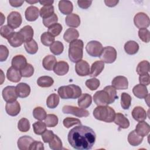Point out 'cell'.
<instances>
[{"mask_svg": "<svg viewBox=\"0 0 150 150\" xmlns=\"http://www.w3.org/2000/svg\"><path fill=\"white\" fill-rule=\"evenodd\" d=\"M96 135L89 127L80 125L69 132L67 139L70 145L77 150L91 149L95 144Z\"/></svg>", "mask_w": 150, "mask_h": 150, "instance_id": "cell-1", "label": "cell"}, {"mask_svg": "<svg viewBox=\"0 0 150 150\" xmlns=\"http://www.w3.org/2000/svg\"><path fill=\"white\" fill-rule=\"evenodd\" d=\"M115 115L114 110L108 105L97 106L93 111V116L96 119L105 122H112Z\"/></svg>", "mask_w": 150, "mask_h": 150, "instance_id": "cell-2", "label": "cell"}, {"mask_svg": "<svg viewBox=\"0 0 150 150\" xmlns=\"http://www.w3.org/2000/svg\"><path fill=\"white\" fill-rule=\"evenodd\" d=\"M84 43L82 40L76 39L69 43V57L70 61L77 63L81 60L83 56Z\"/></svg>", "mask_w": 150, "mask_h": 150, "instance_id": "cell-3", "label": "cell"}, {"mask_svg": "<svg viewBox=\"0 0 150 150\" xmlns=\"http://www.w3.org/2000/svg\"><path fill=\"white\" fill-rule=\"evenodd\" d=\"M57 93L62 99H76L81 94V89L77 85L69 84L60 87L57 90Z\"/></svg>", "mask_w": 150, "mask_h": 150, "instance_id": "cell-4", "label": "cell"}, {"mask_svg": "<svg viewBox=\"0 0 150 150\" xmlns=\"http://www.w3.org/2000/svg\"><path fill=\"white\" fill-rule=\"evenodd\" d=\"M99 57L104 63H112L117 59V51L113 47L106 46L103 47Z\"/></svg>", "mask_w": 150, "mask_h": 150, "instance_id": "cell-5", "label": "cell"}, {"mask_svg": "<svg viewBox=\"0 0 150 150\" xmlns=\"http://www.w3.org/2000/svg\"><path fill=\"white\" fill-rule=\"evenodd\" d=\"M93 100L96 104L98 106L107 105L112 103L109 94L104 89L96 92L93 96Z\"/></svg>", "mask_w": 150, "mask_h": 150, "instance_id": "cell-6", "label": "cell"}, {"mask_svg": "<svg viewBox=\"0 0 150 150\" xmlns=\"http://www.w3.org/2000/svg\"><path fill=\"white\" fill-rule=\"evenodd\" d=\"M103 47L102 44L97 40H91L87 43L86 46L87 53L93 57H99L102 52Z\"/></svg>", "mask_w": 150, "mask_h": 150, "instance_id": "cell-7", "label": "cell"}, {"mask_svg": "<svg viewBox=\"0 0 150 150\" xmlns=\"http://www.w3.org/2000/svg\"><path fill=\"white\" fill-rule=\"evenodd\" d=\"M64 114H72L78 117H87L89 115V112L87 110L73 105H64L62 108Z\"/></svg>", "mask_w": 150, "mask_h": 150, "instance_id": "cell-8", "label": "cell"}, {"mask_svg": "<svg viewBox=\"0 0 150 150\" xmlns=\"http://www.w3.org/2000/svg\"><path fill=\"white\" fill-rule=\"evenodd\" d=\"M134 23L135 26L139 29L146 28L149 26V18L144 12H138L134 18Z\"/></svg>", "mask_w": 150, "mask_h": 150, "instance_id": "cell-9", "label": "cell"}, {"mask_svg": "<svg viewBox=\"0 0 150 150\" xmlns=\"http://www.w3.org/2000/svg\"><path fill=\"white\" fill-rule=\"evenodd\" d=\"M2 97L6 103H11L16 100L18 97L16 90V87L9 86L5 87L2 90Z\"/></svg>", "mask_w": 150, "mask_h": 150, "instance_id": "cell-10", "label": "cell"}, {"mask_svg": "<svg viewBox=\"0 0 150 150\" xmlns=\"http://www.w3.org/2000/svg\"><path fill=\"white\" fill-rule=\"evenodd\" d=\"M22 22L21 15L17 11L11 12L7 17L8 25L13 29L19 28Z\"/></svg>", "mask_w": 150, "mask_h": 150, "instance_id": "cell-11", "label": "cell"}, {"mask_svg": "<svg viewBox=\"0 0 150 150\" xmlns=\"http://www.w3.org/2000/svg\"><path fill=\"white\" fill-rule=\"evenodd\" d=\"M75 71L80 76H86L90 75V69L89 64L84 60L77 62L75 65Z\"/></svg>", "mask_w": 150, "mask_h": 150, "instance_id": "cell-12", "label": "cell"}, {"mask_svg": "<svg viewBox=\"0 0 150 150\" xmlns=\"http://www.w3.org/2000/svg\"><path fill=\"white\" fill-rule=\"evenodd\" d=\"M112 86L117 90H126L128 87V81L127 77L122 76L115 77L111 82Z\"/></svg>", "mask_w": 150, "mask_h": 150, "instance_id": "cell-13", "label": "cell"}, {"mask_svg": "<svg viewBox=\"0 0 150 150\" xmlns=\"http://www.w3.org/2000/svg\"><path fill=\"white\" fill-rule=\"evenodd\" d=\"M8 41L9 45L13 47L21 46L25 42L24 38L19 32H14L9 38Z\"/></svg>", "mask_w": 150, "mask_h": 150, "instance_id": "cell-14", "label": "cell"}, {"mask_svg": "<svg viewBox=\"0 0 150 150\" xmlns=\"http://www.w3.org/2000/svg\"><path fill=\"white\" fill-rule=\"evenodd\" d=\"M5 111L6 113L11 116L17 115L21 111V105L18 101L11 103H7L5 105Z\"/></svg>", "mask_w": 150, "mask_h": 150, "instance_id": "cell-15", "label": "cell"}, {"mask_svg": "<svg viewBox=\"0 0 150 150\" xmlns=\"http://www.w3.org/2000/svg\"><path fill=\"white\" fill-rule=\"evenodd\" d=\"M34 141L32 137L23 135L18 139L17 142L18 147L20 150H29L30 146Z\"/></svg>", "mask_w": 150, "mask_h": 150, "instance_id": "cell-16", "label": "cell"}, {"mask_svg": "<svg viewBox=\"0 0 150 150\" xmlns=\"http://www.w3.org/2000/svg\"><path fill=\"white\" fill-rule=\"evenodd\" d=\"M22 75L19 70L11 66L6 71V77L7 79L13 83L19 82L22 77Z\"/></svg>", "mask_w": 150, "mask_h": 150, "instance_id": "cell-17", "label": "cell"}, {"mask_svg": "<svg viewBox=\"0 0 150 150\" xmlns=\"http://www.w3.org/2000/svg\"><path fill=\"white\" fill-rule=\"evenodd\" d=\"M25 18L29 22L36 21L39 15V9L35 6H30L28 7L25 12Z\"/></svg>", "mask_w": 150, "mask_h": 150, "instance_id": "cell-18", "label": "cell"}, {"mask_svg": "<svg viewBox=\"0 0 150 150\" xmlns=\"http://www.w3.org/2000/svg\"><path fill=\"white\" fill-rule=\"evenodd\" d=\"M11 64L12 67L21 70L27 64V60L23 55L18 54L12 58Z\"/></svg>", "mask_w": 150, "mask_h": 150, "instance_id": "cell-19", "label": "cell"}, {"mask_svg": "<svg viewBox=\"0 0 150 150\" xmlns=\"http://www.w3.org/2000/svg\"><path fill=\"white\" fill-rule=\"evenodd\" d=\"M69 70V64L64 61H59L56 63L53 71L58 76H64L66 74Z\"/></svg>", "mask_w": 150, "mask_h": 150, "instance_id": "cell-20", "label": "cell"}, {"mask_svg": "<svg viewBox=\"0 0 150 150\" xmlns=\"http://www.w3.org/2000/svg\"><path fill=\"white\" fill-rule=\"evenodd\" d=\"M16 90L18 96L20 98H26L30 93V86L25 83H20L16 86Z\"/></svg>", "mask_w": 150, "mask_h": 150, "instance_id": "cell-21", "label": "cell"}, {"mask_svg": "<svg viewBox=\"0 0 150 150\" xmlns=\"http://www.w3.org/2000/svg\"><path fill=\"white\" fill-rule=\"evenodd\" d=\"M132 116L137 121H142L146 118V112L141 106H137L132 111Z\"/></svg>", "mask_w": 150, "mask_h": 150, "instance_id": "cell-22", "label": "cell"}, {"mask_svg": "<svg viewBox=\"0 0 150 150\" xmlns=\"http://www.w3.org/2000/svg\"><path fill=\"white\" fill-rule=\"evenodd\" d=\"M114 122L118 125L121 128L126 129L129 127V121L127 118L122 113H117L115 115Z\"/></svg>", "mask_w": 150, "mask_h": 150, "instance_id": "cell-23", "label": "cell"}, {"mask_svg": "<svg viewBox=\"0 0 150 150\" xmlns=\"http://www.w3.org/2000/svg\"><path fill=\"white\" fill-rule=\"evenodd\" d=\"M59 9L63 15H70L73 10V5L70 1H60L59 2Z\"/></svg>", "mask_w": 150, "mask_h": 150, "instance_id": "cell-24", "label": "cell"}, {"mask_svg": "<svg viewBox=\"0 0 150 150\" xmlns=\"http://www.w3.org/2000/svg\"><path fill=\"white\" fill-rule=\"evenodd\" d=\"M135 131L140 136L144 137L148 135L150 131L149 125L144 121H139L135 127Z\"/></svg>", "mask_w": 150, "mask_h": 150, "instance_id": "cell-25", "label": "cell"}, {"mask_svg": "<svg viewBox=\"0 0 150 150\" xmlns=\"http://www.w3.org/2000/svg\"><path fill=\"white\" fill-rule=\"evenodd\" d=\"M55 56L52 54H49L45 56L42 60V65L45 69L51 71L53 70L57 62Z\"/></svg>", "mask_w": 150, "mask_h": 150, "instance_id": "cell-26", "label": "cell"}, {"mask_svg": "<svg viewBox=\"0 0 150 150\" xmlns=\"http://www.w3.org/2000/svg\"><path fill=\"white\" fill-rule=\"evenodd\" d=\"M104 68V63L101 60H97L94 62L90 69V76L91 77H97L98 76L103 70Z\"/></svg>", "mask_w": 150, "mask_h": 150, "instance_id": "cell-27", "label": "cell"}, {"mask_svg": "<svg viewBox=\"0 0 150 150\" xmlns=\"http://www.w3.org/2000/svg\"><path fill=\"white\" fill-rule=\"evenodd\" d=\"M134 95L138 98H144L148 94V91L146 86L139 84L135 86L132 88Z\"/></svg>", "mask_w": 150, "mask_h": 150, "instance_id": "cell-28", "label": "cell"}, {"mask_svg": "<svg viewBox=\"0 0 150 150\" xmlns=\"http://www.w3.org/2000/svg\"><path fill=\"white\" fill-rule=\"evenodd\" d=\"M92 103V97L87 93L81 94L78 98V105L82 108H87L90 106Z\"/></svg>", "mask_w": 150, "mask_h": 150, "instance_id": "cell-29", "label": "cell"}, {"mask_svg": "<svg viewBox=\"0 0 150 150\" xmlns=\"http://www.w3.org/2000/svg\"><path fill=\"white\" fill-rule=\"evenodd\" d=\"M65 22L68 26L76 28L80 25V18L78 15L71 13L66 17Z\"/></svg>", "mask_w": 150, "mask_h": 150, "instance_id": "cell-30", "label": "cell"}, {"mask_svg": "<svg viewBox=\"0 0 150 150\" xmlns=\"http://www.w3.org/2000/svg\"><path fill=\"white\" fill-rule=\"evenodd\" d=\"M79 36V33L77 29L75 28H69L65 31L63 35V39L66 42L70 43L72 41L77 39Z\"/></svg>", "mask_w": 150, "mask_h": 150, "instance_id": "cell-31", "label": "cell"}, {"mask_svg": "<svg viewBox=\"0 0 150 150\" xmlns=\"http://www.w3.org/2000/svg\"><path fill=\"white\" fill-rule=\"evenodd\" d=\"M144 137L138 135L135 130L132 131L128 135V141L129 144L132 146H138L140 145Z\"/></svg>", "mask_w": 150, "mask_h": 150, "instance_id": "cell-32", "label": "cell"}, {"mask_svg": "<svg viewBox=\"0 0 150 150\" xmlns=\"http://www.w3.org/2000/svg\"><path fill=\"white\" fill-rule=\"evenodd\" d=\"M139 45L134 40H129L124 45V50L125 52L130 55L136 54L139 50Z\"/></svg>", "mask_w": 150, "mask_h": 150, "instance_id": "cell-33", "label": "cell"}, {"mask_svg": "<svg viewBox=\"0 0 150 150\" xmlns=\"http://www.w3.org/2000/svg\"><path fill=\"white\" fill-rule=\"evenodd\" d=\"M19 32L23 36L25 40V42L31 40L34 34L33 29L32 27L30 25L25 26L19 30Z\"/></svg>", "mask_w": 150, "mask_h": 150, "instance_id": "cell-34", "label": "cell"}, {"mask_svg": "<svg viewBox=\"0 0 150 150\" xmlns=\"http://www.w3.org/2000/svg\"><path fill=\"white\" fill-rule=\"evenodd\" d=\"M54 83L53 79L48 76H43L37 80V84L41 87H49Z\"/></svg>", "mask_w": 150, "mask_h": 150, "instance_id": "cell-35", "label": "cell"}, {"mask_svg": "<svg viewBox=\"0 0 150 150\" xmlns=\"http://www.w3.org/2000/svg\"><path fill=\"white\" fill-rule=\"evenodd\" d=\"M24 47L27 53L30 54H35L38 50V45L34 39L24 43Z\"/></svg>", "mask_w": 150, "mask_h": 150, "instance_id": "cell-36", "label": "cell"}, {"mask_svg": "<svg viewBox=\"0 0 150 150\" xmlns=\"http://www.w3.org/2000/svg\"><path fill=\"white\" fill-rule=\"evenodd\" d=\"M136 71L140 75L147 74L149 71V63L147 60H142L139 62L137 67Z\"/></svg>", "mask_w": 150, "mask_h": 150, "instance_id": "cell-37", "label": "cell"}, {"mask_svg": "<svg viewBox=\"0 0 150 150\" xmlns=\"http://www.w3.org/2000/svg\"><path fill=\"white\" fill-rule=\"evenodd\" d=\"M59 97L55 93L51 94L46 100V105L49 108H55L59 103Z\"/></svg>", "mask_w": 150, "mask_h": 150, "instance_id": "cell-38", "label": "cell"}, {"mask_svg": "<svg viewBox=\"0 0 150 150\" xmlns=\"http://www.w3.org/2000/svg\"><path fill=\"white\" fill-rule=\"evenodd\" d=\"M54 9L53 5H46L42 7L40 9L39 15L43 19L47 18L54 14Z\"/></svg>", "mask_w": 150, "mask_h": 150, "instance_id": "cell-39", "label": "cell"}, {"mask_svg": "<svg viewBox=\"0 0 150 150\" xmlns=\"http://www.w3.org/2000/svg\"><path fill=\"white\" fill-rule=\"evenodd\" d=\"M50 50L51 52L54 55H59L63 52L64 46L63 44L58 40L54 41L50 46Z\"/></svg>", "mask_w": 150, "mask_h": 150, "instance_id": "cell-40", "label": "cell"}, {"mask_svg": "<svg viewBox=\"0 0 150 150\" xmlns=\"http://www.w3.org/2000/svg\"><path fill=\"white\" fill-rule=\"evenodd\" d=\"M131 96L129 94L127 93H122L121 96V106L122 108L124 110L129 109L131 106Z\"/></svg>", "mask_w": 150, "mask_h": 150, "instance_id": "cell-41", "label": "cell"}, {"mask_svg": "<svg viewBox=\"0 0 150 150\" xmlns=\"http://www.w3.org/2000/svg\"><path fill=\"white\" fill-rule=\"evenodd\" d=\"M33 115L35 119L39 121H42L45 120L47 114L43 108L41 107H37L33 110Z\"/></svg>", "mask_w": 150, "mask_h": 150, "instance_id": "cell-42", "label": "cell"}, {"mask_svg": "<svg viewBox=\"0 0 150 150\" xmlns=\"http://www.w3.org/2000/svg\"><path fill=\"white\" fill-rule=\"evenodd\" d=\"M40 41L43 45L49 46L54 42V37L52 36L49 32H45L42 34Z\"/></svg>", "mask_w": 150, "mask_h": 150, "instance_id": "cell-43", "label": "cell"}, {"mask_svg": "<svg viewBox=\"0 0 150 150\" xmlns=\"http://www.w3.org/2000/svg\"><path fill=\"white\" fill-rule=\"evenodd\" d=\"M58 122V117L53 114H47L45 120V122L47 127H54L57 125Z\"/></svg>", "mask_w": 150, "mask_h": 150, "instance_id": "cell-44", "label": "cell"}, {"mask_svg": "<svg viewBox=\"0 0 150 150\" xmlns=\"http://www.w3.org/2000/svg\"><path fill=\"white\" fill-rule=\"evenodd\" d=\"M50 149L53 150H60L63 149V144L60 138L56 135H54L53 139L49 142Z\"/></svg>", "mask_w": 150, "mask_h": 150, "instance_id": "cell-45", "label": "cell"}, {"mask_svg": "<svg viewBox=\"0 0 150 150\" xmlns=\"http://www.w3.org/2000/svg\"><path fill=\"white\" fill-rule=\"evenodd\" d=\"M46 125L42 121H37L33 124V128L35 134L42 135L46 130Z\"/></svg>", "mask_w": 150, "mask_h": 150, "instance_id": "cell-46", "label": "cell"}, {"mask_svg": "<svg viewBox=\"0 0 150 150\" xmlns=\"http://www.w3.org/2000/svg\"><path fill=\"white\" fill-rule=\"evenodd\" d=\"M29 121L26 118H22L19 120L18 123V128L21 132H26L30 129Z\"/></svg>", "mask_w": 150, "mask_h": 150, "instance_id": "cell-47", "label": "cell"}, {"mask_svg": "<svg viewBox=\"0 0 150 150\" xmlns=\"http://www.w3.org/2000/svg\"><path fill=\"white\" fill-rule=\"evenodd\" d=\"M62 29H63V27L61 25V24L59 23H56L48 28L47 32H49L53 37H55L60 35Z\"/></svg>", "mask_w": 150, "mask_h": 150, "instance_id": "cell-48", "label": "cell"}, {"mask_svg": "<svg viewBox=\"0 0 150 150\" xmlns=\"http://www.w3.org/2000/svg\"><path fill=\"white\" fill-rule=\"evenodd\" d=\"M100 80L96 78H91L86 81L85 84L88 88L91 91L97 90L100 86Z\"/></svg>", "mask_w": 150, "mask_h": 150, "instance_id": "cell-49", "label": "cell"}, {"mask_svg": "<svg viewBox=\"0 0 150 150\" xmlns=\"http://www.w3.org/2000/svg\"><path fill=\"white\" fill-rule=\"evenodd\" d=\"M20 71L22 77H30L34 73V68L31 64L27 63V64Z\"/></svg>", "mask_w": 150, "mask_h": 150, "instance_id": "cell-50", "label": "cell"}, {"mask_svg": "<svg viewBox=\"0 0 150 150\" xmlns=\"http://www.w3.org/2000/svg\"><path fill=\"white\" fill-rule=\"evenodd\" d=\"M63 124L66 128H69L74 125H81V121L78 118L67 117L63 120Z\"/></svg>", "mask_w": 150, "mask_h": 150, "instance_id": "cell-51", "label": "cell"}, {"mask_svg": "<svg viewBox=\"0 0 150 150\" xmlns=\"http://www.w3.org/2000/svg\"><path fill=\"white\" fill-rule=\"evenodd\" d=\"M14 32L13 29L11 28L9 26L4 25L1 27L0 29V34L1 36L6 39H8L11 36V35Z\"/></svg>", "mask_w": 150, "mask_h": 150, "instance_id": "cell-52", "label": "cell"}, {"mask_svg": "<svg viewBox=\"0 0 150 150\" xmlns=\"http://www.w3.org/2000/svg\"><path fill=\"white\" fill-rule=\"evenodd\" d=\"M138 36L139 39L145 43H148L150 40L149 31L146 28H142L139 29Z\"/></svg>", "mask_w": 150, "mask_h": 150, "instance_id": "cell-53", "label": "cell"}, {"mask_svg": "<svg viewBox=\"0 0 150 150\" xmlns=\"http://www.w3.org/2000/svg\"><path fill=\"white\" fill-rule=\"evenodd\" d=\"M57 21H58V18L56 13L53 14L51 16H50L47 18L43 19V23L44 26L47 28H49L50 26H52V25L56 23L57 22Z\"/></svg>", "mask_w": 150, "mask_h": 150, "instance_id": "cell-54", "label": "cell"}, {"mask_svg": "<svg viewBox=\"0 0 150 150\" xmlns=\"http://www.w3.org/2000/svg\"><path fill=\"white\" fill-rule=\"evenodd\" d=\"M104 89L109 94L112 103H114V101L117 98H118L116 89L112 86H107L105 87L104 88Z\"/></svg>", "mask_w": 150, "mask_h": 150, "instance_id": "cell-55", "label": "cell"}, {"mask_svg": "<svg viewBox=\"0 0 150 150\" xmlns=\"http://www.w3.org/2000/svg\"><path fill=\"white\" fill-rule=\"evenodd\" d=\"M54 134L51 130H46L42 134V138L44 142L49 143L54 138Z\"/></svg>", "mask_w": 150, "mask_h": 150, "instance_id": "cell-56", "label": "cell"}, {"mask_svg": "<svg viewBox=\"0 0 150 150\" xmlns=\"http://www.w3.org/2000/svg\"><path fill=\"white\" fill-rule=\"evenodd\" d=\"M9 55V50L4 45H0V61L1 62L5 61Z\"/></svg>", "mask_w": 150, "mask_h": 150, "instance_id": "cell-57", "label": "cell"}, {"mask_svg": "<svg viewBox=\"0 0 150 150\" xmlns=\"http://www.w3.org/2000/svg\"><path fill=\"white\" fill-rule=\"evenodd\" d=\"M139 81L141 84L148 86L150 83V76L149 73L144 75H140L139 77Z\"/></svg>", "mask_w": 150, "mask_h": 150, "instance_id": "cell-58", "label": "cell"}, {"mask_svg": "<svg viewBox=\"0 0 150 150\" xmlns=\"http://www.w3.org/2000/svg\"><path fill=\"white\" fill-rule=\"evenodd\" d=\"M44 149V145L42 142L34 141L31 144L29 150H43Z\"/></svg>", "mask_w": 150, "mask_h": 150, "instance_id": "cell-59", "label": "cell"}, {"mask_svg": "<svg viewBox=\"0 0 150 150\" xmlns=\"http://www.w3.org/2000/svg\"><path fill=\"white\" fill-rule=\"evenodd\" d=\"M92 4V1H77L78 6L82 9H87Z\"/></svg>", "mask_w": 150, "mask_h": 150, "instance_id": "cell-60", "label": "cell"}, {"mask_svg": "<svg viewBox=\"0 0 150 150\" xmlns=\"http://www.w3.org/2000/svg\"><path fill=\"white\" fill-rule=\"evenodd\" d=\"M24 1H16V0H14V1H9V3L10 4V5L13 6V7H15V8H17V7H19V6H21L22 5V4H23Z\"/></svg>", "mask_w": 150, "mask_h": 150, "instance_id": "cell-61", "label": "cell"}, {"mask_svg": "<svg viewBox=\"0 0 150 150\" xmlns=\"http://www.w3.org/2000/svg\"><path fill=\"white\" fill-rule=\"evenodd\" d=\"M119 1L117 0H105L104 3L108 7H114L117 5Z\"/></svg>", "mask_w": 150, "mask_h": 150, "instance_id": "cell-62", "label": "cell"}, {"mask_svg": "<svg viewBox=\"0 0 150 150\" xmlns=\"http://www.w3.org/2000/svg\"><path fill=\"white\" fill-rule=\"evenodd\" d=\"M39 2L41 5H43V6H46V5H52L54 1H40Z\"/></svg>", "mask_w": 150, "mask_h": 150, "instance_id": "cell-63", "label": "cell"}, {"mask_svg": "<svg viewBox=\"0 0 150 150\" xmlns=\"http://www.w3.org/2000/svg\"><path fill=\"white\" fill-rule=\"evenodd\" d=\"M26 2L29 3V4H35V3H37L38 2V1H26Z\"/></svg>", "mask_w": 150, "mask_h": 150, "instance_id": "cell-64", "label": "cell"}]
</instances>
